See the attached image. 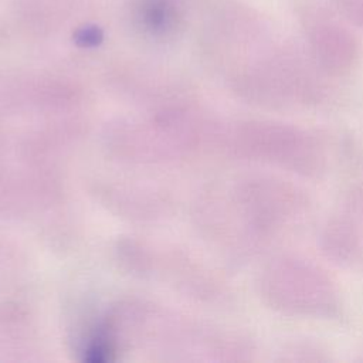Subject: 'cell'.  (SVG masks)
<instances>
[{
    "mask_svg": "<svg viewBox=\"0 0 363 363\" xmlns=\"http://www.w3.org/2000/svg\"><path fill=\"white\" fill-rule=\"evenodd\" d=\"M259 289L267 305L289 316L328 319L340 306L339 292L328 274L295 257L271 261L262 271Z\"/></svg>",
    "mask_w": 363,
    "mask_h": 363,
    "instance_id": "obj_1",
    "label": "cell"
},
{
    "mask_svg": "<svg viewBox=\"0 0 363 363\" xmlns=\"http://www.w3.org/2000/svg\"><path fill=\"white\" fill-rule=\"evenodd\" d=\"M296 55L275 50L267 52L245 72V92L259 104L286 108L315 101L319 84Z\"/></svg>",
    "mask_w": 363,
    "mask_h": 363,
    "instance_id": "obj_2",
    "label": "cell"
},
{
    "mask_svg": "<svg viewBox=\"0 0 363 363\" xmlns=\"http://www.w3.org/2000/svg\"><path fill=\"white\" fill-rule=\"evenodd\" d=\"M247 156L301 174H316L323 167L319 143L305 130L277 122H250L240 136Z\"/></svg>",
    "mask_w": 363,
    "mask_h": 363,
    "instance_id": "obj_3",
    "label": "cell"
},
{
    "mask_svg": "<svg viewBox=\"0 0 363 363\" xmlns=\"http://www.w3.org/2000/svg\"><path fill=\"white\" fill-rule=\"evenodd\" d=\"M302 27L313 64L329 75L347 74L359 60L354 34L322 9L303 10Z\"/></svg>",
    "mask_w": 363,
    "mask_h": 363,
    "instance_id": "obj_4",
    "label": "cell"
},
{
    "mask_svg": "<svg viewBox=\"0 0 363 363\" xmlns=\"http://www.w3.org/2000/svg\"><path fill=\"white\" fill-rule=\"evenodd\" d=\"M323 251L337 262H349L353 259L359 248V237L349 220H332L322 235Z\"/></svg>",
    "mask_w": 363,
    "mask_h": 363,
    "instance_id": "obj_5",
    "label": "cell"
},
{
    "mask_svg": "<svg viewBox=\"0 0 363 363\" xmlns=\"http://www.w3.org/2000/svg\"><path fill=\"white\" fill-rule=\"evenodd\" d=\"M135 11L140 24L153 33L167 31L177 21V9L172 0H139Z\"/></svg>",
    "mask_w": 363,
    "mask_h": 363,
    "instance_id": "obj_6",
    "label": "cell"
},
{
    "mask_svg": "<svg viewBox=\"0 0 363 363\" xmlns=\"http://www.w3.org/2000/svg\"><path fill=\"white\" fill-rule=\"evenodd\" d=\"M345 21L363 27V0H325Z\"/></svg>",
    "mask_w": 363,
    "mask_h": 363,
    "instance_id": "obj_7",
    "label": "cell"
}]
</instances>
